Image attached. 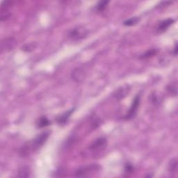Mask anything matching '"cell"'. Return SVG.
<instances>
[{"mask_svg":"<svg viewBox=\"0 0 178 178\" xmlns=\"http://www.w3.org/2000/svg\"><path fill=\"white\" fill-rule=\"evenodd\" d=\"M50 133L48 131H45V132L41 133L40 135H38V136H36L35 138V139L34 140L33 143H32V145L31 147L30 146H25L22 148L21 150L22 152V155H27L28 154L29 151L31 149V147L33 150H37L42 146V145L46 142V141L47 140L48 137H49Z\"/></svg>","mask_w":178,"mask_h":178,"instance_id":"1","label":"cell"},{"mask_svg":"<svg viewBox=\"0 0 178 178\" xmlns=\"http://www.w3.org/2000/svg\"><path fill=\"white\" fill-rule=\"evenodd\" d=\"M175 20L171 18H168V19L164 20L162 22L159 23L158 27H157V30L159 32H163L169 27L171 24L174 22Z\"/></svg>","mask_w":178,"mask_h":178,"instance_id":"10","label":"cell"},{"mask_svg":"<svg viewBox=\"0 0 178 178\" xmlns=\"http://www.w3.org/2000/svg\"><path fill=\"white\" fill-rule=\"evenodd\" d=\"M107 141L105 138H98L92 143L90 146V149L93 151H97V150H102L107 146Z\"/></svg>","mask_w":178,"mask_h":178,"instance_id":"6","label":"cell"},{"mask_svg":"<svg viewBox=\"0 0 178 178\" xmlns=\"http://www.w3.org/2000/svg\"><path fill=\"white\" fill-rule=\"evenodd\" d=\"M16 42L14 38H5L2 42V50L3 51H10L14 48Z\"/></svg>","mask_w":178,"mask_h":178,"instance_id":"7","label":"cell"},{"mask_svg":"<svg viewBox=\"0 0 178 178\" xmlns=\"http://www.w3.org/2000/svg\"><path fill=\"white\" fill-rule=\"evenodd\" d=\"M132 170H133V167L132 166L130 165V164H128V165L125 166V171L127 173H131Z\"/></svg>","mask_w":178,"mask_h":178,"instance_id":"20","label":"cell"},{"mask_svg":"<svg viewBox=\"0 0 178 178\" xmlns=\"http://www.w3.org/2000/svg\"><path fill=\"white\" fill-rule=\"evenodd\" d=\"M36 47V45H35V43H29V44H26V45H24V47H22V50L25 51V52H31V51L35 49Z\"/></svg>","mask_w":178,"mask_h":178,"instance_id":"19","label":"cell"},{"mask_svg":"<svg viewBox=\"0 0 178 178\" xmlns=\"http://www.w3.org/2000/svg\"><path fill=\"white\" fill-rule=\"evenodd\" d=\"M177 87L176 83H173V84L168 86V91H169V93L173 95H177Z\"/></svg>","mask_w":178,"mask_h":178,"instance_id":"18","label":"cell"},{"mask_svg":"<svg viewBox=\"0 0 178 178\" xmlns=\"http://www.w3.org/2000/svg\"><path fill=\"white\" fill-rule=\"evenodd\" d=\"M129 91H130V87L128 85H125L124 86L121 87V89H119L118 91H116V93L114 94V97L117 100H121V99L124 98L129 93Z\"/></svg>","mask_w":178,"mask_h":178,"instance_id":"8","label":"cell"},{"mask_svg":"<svg viewBox=\"0 0 178 178\" xmlns=\"http://www.w3.org/2000/svg\"><path fill=\"white\" fill-rule=\"evenodd\" d=\"M139 21V18H131L130 19H129L128 20H125V21L124 22V25L125 26H127V27H129V26H133V25H134L136 24H137V23Z\"/></svg>","mask_w":178,"mask_h":178,"instance_id":"14","label":"cell"},{"mask_svg":"<svg viewBox=\"0 0 178 178\" xmlns=\"http://www.w3.org/2000/svg\"><path fill=\"white\" fill-rule=\"evenodd\" d=\"M108 1H102L100 2L97 4L96 6V10L98 11H102L107 8V6L108 4Z\"/></svg>","mask_w":178,"mask_h":178,"instance_id":"17","label":"cell"},{"mask_svg":"<svg viewBox=\"0 0 178 178\" xmlns=\"http://www.w3.org/2000/svg\"><path fill=\"white\" fill-rule=\"evenodd\" d=\"M140 98H141L139 95H138L136 96V98L133 101V103L131 106L130 109H129L128 115L125 116V119L129 120L135 116L136 112H137V109L138 108V105H139V103H140Z\"/></svg>","mask_w":178,"mask_h":178,"instance_id":"4","label":"cell"},{"mask_svg":"<svg viewBox=\"0 0 178 178\" xmlns=\"http://www.w3.org/2000/svg\"><path fill=\"white\" fill-rule=\"evenodd\" d=\"M74 110H75V108H73V109H71L70 111H68V112L64 113L63 114L60 115L59 117H58L57 118V123L59 125H63L66 124L67 122V121H68V119L70 118V115L73 113Z\"/></svg>","mask_w":178,"mask_h":178,"instance_id":"9","label":"cell"},{"mask_svg":"<svg viewBox=\"0 0 178 178\" xmlns=\"http://www.w3.org/2000/svg\"><path fill=\"white\" fill-rule=\"evenodd\" d=\"M30 176V169L27 166L22 167L18 171V177H28Z\"/></svg>","mask_w":178,"mask_h":178,"instance_id":"11","label":"cell"},{"mask_svg":"<svg viewBox=\"0 0 178 178\" xmlns=\"http://www.w3.org/2000/svg\"><path fill=\"white\" fill-rule=\"evenodd\" d=\"M11 2H2L1 6V13H0V20L2 22L7 20L11 16V13L8 10V7L10 6Z\"/></svg>","mask_w":178,"mask_h":178,"instance_id":"5","label":"cell"},{"mask_svg":"<svg viewBox=\"0 0 178 178\" xmlns=\"http://www.w3.org/2000/svg\"><path fill=\"white\" fill-rule=\"evenodd\" d=\"M177 169V159H173L169 164V170L171 173H175Z\"/></svg>","mask_w":178,"mask_h":178,"instance_id":"16","label":"cell"},{"mask_svg":"<svg viewBox=\"0 0 178 178\" xmlns=\"http://www.w3.org/2000/svg\"><path fill=\"white\" fill-rule=\"evenodd\" d=\"M157 52V50L156 49H152V50H147L146 52H145L144 54H143L140 57L141 59H148L150 57H153L154 55H155Z\"/></svg>","mask_w":178,"mask_h":178,"instance_id":"13","label":"cell"},{"mask_svg":"<svg viewBox=\"0 0 178 178\" xmlns=\"http://www.w3.org/2000/svg\"><path fill=\"white\" fill-rule=\"evenodd\" d=\"M73 79H75L77 82H79L80 79L83 78V71L80 69H76L73 73Z\"/></svg>","mask_w":178,"mask_h":178,"instance_id":"12","label":"cell"},{"mask_svg":"<svg viewBox=\"0 0 178 178\" xmlns=\"http://www.w3.org/2000/svg\"><path fill=\"white\" fill-rule=\"evenodd\" d=\"M87 32L84 29L82 28H75L72 29L69 32V37L72 40H79V39L84 38L86 36Z\"/></svg>","mask_w":178,"mask_h":178,"instance_id":"3","label":"cell"},{"mask_svg":"<svg viewBox=\"0 0 178 178\" xmlns=\"http://www.w3.org/2000/svg\"><path fill=\"white\" fill-rule=\"evenodd\" d=\"M100 169V166L98 164H92V165L85 166L79 168L76 170L75 175L76 177H86L93 174Z\"/></svg>","mask_w":178,"mask_h":178,"instance_id":"2","label":"cell"},{"mask_svg":"<svg viewBox=\"0 0 178 178\" xmlns=\"http://www.w3.org/2000/svg\"><path fill=\"white\" fill-rule=\"evenodd\" d=\"M50 125V121L48 120L46 117H43L41 118L39 121L38 123V127L40 128H45V127H47Z\"/></svg>","mask_w":178,"mask_h":178,"instance_id":"15","label":"cell"},{"mask_svg":"<svg viewBox=\"0 0 178 178\" xmlns=\"http://www.w3.org/2000/svg\"><path fill=\"white\" fill-rule=\"evenodd\" d=\"M177 45H175V49H174V54H175V55H177Z\"/></svg>","mask_w":178,"mask_h":178,"instance_id":"21","label":"cell"}]
</instances>
